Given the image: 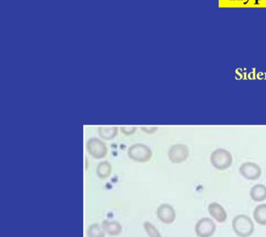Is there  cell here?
I'll return each mask as SVG.
<instances>
[{
	"instance_id": "obj_17",
	"label": "cell",
	"mask_w": 266,
	"mask_h": 237,
	"mask_svg": "<svg viewBox=\"0 0 266 237\" xmlns=\"http://www.w3.org/2000/svg\"><path fill=\"white\" fill-rule=\"evenodd\" d=\"M137 130L136 126H122L121 127V132L126 135H131Z\"/></svg>"
},
{
	"instance_id": "obj_12",
	"label": "cell",
	"mask_w": 266,
	"mask_h": 237,
	"mask_svg": "<svg viewBox=\"0 0 266 237\" xmlns=\"http://www.w3.org/2000/svg\"><path fill=\"white\" fill-rule=\"evenodd\" d=\"M253 217L259 225H266V204H260L256 207L253 212Z\"/></svg>"
},
{
	"instance_id": "obj_1",
	"label": "cell",
	"mask_w": 266,
	"mask_h": 237,
	"mask_svg": "<svg viewBox=\"0 0 266 237\" xmlns=\"http://www.w3.org/2000/svg\"><path fill=\"white\" fill-rule=\"evenodd\" d=\"M232 230L239 237H249L254 231V224L247 215L239 214L232 220Z\"/></svg>"
},
{
	"instance_id": "obj_5",
	"label": "cell",
	"mask_w": 266,
	"mask_h": 237,
	"mask_svg": "<svg viewBox=\"0 0 266 237\" xmlns=\"http://www.w3.org/2000/svg\"><path fill=\"white\" fill-rule=\"evenodd\" d=\"M216 230L215 222L208 217L200 219L195 226V232L198 237H211Z\"/></svg>"
},
{
	"instance_id": "obj_2",
	"label": "cell",
	"mask_w": 266,
	"mask_h": 237,
	"mask_svg": "<svg viewBox=\"0 0 266 237\" xmlns=\"http://www.w3.org/2000/svg\"><path fill=\"white\" fill-rule=\"evenodd\" d=\"M210 161L213 167L219 171L229 168L233 163V157L231 152L225 148H217L211 152Z\"/></svg>"
},
{
	"instance_id": "obj_7",
	"label": "cell",
	"mask_w": 266,
	"mask_h": 237,
	"mask_svg": "<svg viewBox=\"0 0 266 237\" xmlns=\"http://www.w3.org/2000/svg\"><path fill=\"white\" fill-rule=\"evenodd\" d=\"M239 172L241 175L246 180H256L261 176L262 171L260 166L256 163L246 162L240 166Z\"/></svg>"
},
{
	"instance_id": "obj_6",
	"label": "cell",
	"mask_w": 266,
	"mask_h": 237,
	"mask_svg": "<svg viewBox=\"0 0 266 237\" xmlns=\"http://www.w3.org/2000/svg\"><path fill=\"white\" fill-rule=\"evenodd\" d=\"M87 149L89 153L96 159H102L108 152L106 144L97 138L89 139L87 142Z\"/></svg>"
},
{
	"instance_id": "obj_14",
	"label": "cell",
	"mask_w": 266,
	"mask_h": 237,
	"mask_svg": "<svg viewBox=\"0 0 266 237\" xmlns=\"http://www.w3.org/2000/svg\"><path fill=\"white\" fill-rule=\"evenodd\" d=\"M112 172V166L107 161L101 162L97 167L96 173L100 178H106Z\"/></svg>"
},
{
	"instance_id": "obj_9",
	"label": "cell",
	"mask_w": 266,
	"mask_h": 237,
	"mask_svg": "<svg viewBox=\"0 0 266 237\" xmlns=\"http://www.w3.org/2000/svg\"><path fill=\"white\" fill-rule=\"evenodd\" d=\"M208 211L211 216L220 223H225L227 219V214L221 204L213 202L208 206Z\"/></svg>"
},
{
	"instance_id": "obj_3",
	"label": "cell",
	"mask_w": 266,
	"mask_h": 237,
	"mask_svg": "<svg viewBox=\"0 0 266 237\" xmlns=\"http://www.w3.org/2000/svg\"><path fill=\"white\" fill-rule=\"evenodd\" d=\"M127 155L133 161L137 162H146L153 156L152 150L143 144H135L130 146L127 150Z\"/></svg>"
},
{
	"instance_id": "obj_10",
	"label": "cell",
	"mask_w": 266,
	"mask_h": 237,
	"mask_svg": "<svg viewBox=\"0 0 266 237\" xmlns=\"http://www.w3.org/2000/svg\"><path fill=\"white\" fill-rule=\"evenodd\" d=\"M249 196L255 202H262L266 200V186L262 184L254 185L249 191Z\"/></svg>"
},
{
	"instance_id": "obj_8",
	"label": "cell",
	"mask_w": 266,
	"mask_h": 237,
	"mask_svg": "<svg viewBox=\"0 0 266 237\" xmlns=\"http://www.w3.org/2000/svg\"><path fill=\"white\" fill-rule=\"evenodd\" d=\"M157 216L165 224H171L176 219V212L169 204H162L157 209Z\"/></svg>"
},
{
	"instance_id": "obj_11",
	"label": "cell",
	"mask_w": 266,
	"mask_h": 237,
	"mask_svg": "<svg viewBox=\"0 0 266 237\" xmlns=\"http://www.w3.org/2000/svg\"><path fill=\"white\" fill-rule=\"evenodd\" d=\"M102 227L105 233L110 236H118L122 231V227L120 223L117 221H108L104 220L103 222Z\"/></svg>"
},
{
	"instance_id": "obj_16",
	"label": "cell",
	"mask_w": 266,
	"mask_h": 237,
	"mask_svg": "<svg viewBox=\"0 0 266 237\" xmlns=\"http://www.w3.org/2000/svg\"><path fill=\"white\" fill-rule=\"evenodd\" d=\"M143 228L149 237H162L158 230L150 222L146 221L143 223Z\"/></svg>"
},
{
	"instance_id": "obj_4",
	"label": "cell",
	"mask_w": 266,
	"mask_h": 237,
	"mask_svg": "<svg viewBox=\"0 0 266 237\" xmlns=\"http://www.w3.org/2000/svg\"><path fill=\"white\" fill-rule=\"evenodd\" d=\"M189 156V149L186 144H175L170 147L168 157L173 164H180L187 160Z\"/></svg>"
},
{
	"instance_id": "obj_18",
	"label": "cell",
	"mask_w": 266,
	"mask_h": 237,
	"mask_svg": "<svg viewBox=\"0 0 266 237\" xmlns=\"http://www.w3.org/2000/svg\"><path fill=\"white\" fill-rule=\"evenodd\" d=\"M141 129H142V131L148 133V134H152V133H154L155 132L157 131V127H155V126H142V127H141Z\"/></svg>"
},
{
	"instance_id": "obj_15",
	"label": "cell",
	"mask_w": 266,
	"mask_h": 237,
	"mask_svg": "<svg viewBox=\"0 0 266 237\" xmlns=\"http://www.w3.org/2000/svg\"><path fill=\"white\" fill-rule=\"evenodd\" d=\"M105 233L103 227L97 223L91 225L88 230V237H105Z\"/></svg>"
},
{
	"instance_id": "obj_13",
	"label": "cell",
	"mask_w": 266,
	"mask_h": 237,
	"mask_svg": "<svg viewBox=\"0 0 266 237\" xmlns=\"http://www.w3.org/2000/svg\"><path fill=\"white\" fill-rule=\"evenodd\" d=\"M99 135L105 140H110L118 134V128L116 126H101L99 128Z\"/></svg>"
}]
</instances>
